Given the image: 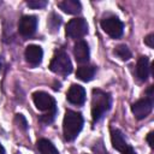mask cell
<instances>
[{"label": "cell", "mask_w": 154, "mask_h": 154, "mask_svg": "<svg viewBox=\"0 0 154 154\" xmlns=\"http://www.w3.org/2000/svg\"><path fill=\"white\" fill-rule=\"evenodd\" d=\"M66 97L72 105H82L85 101V90L78 84H72L67 90Z\"/></svg>", "instance_id": "obj_10"}, {"label": "cell", "mask_w": 154, "mask_h": 154, "mask_svg": "<svg viewBox=\"0 0 154 154\" xmlns=\"http://www.w3.org/2000/svg\"><path fill=\"white\" fill-rule=\"evenodd\" d=\"M144 43H146L147 46H149L150 48H153V47H154V35H153V34H149V35L144 38Z\"/></svg>", "instance_id": "obj_22"}, {"label": "cell", "mask_w": 154, "mask_h": 154, "mask_svg": "<svg viewBox=\"0 0 154 154\" xmlns=\"http://www.w3.org/2000/svg\"><path fill=\"white\" fill-rule=\"evenodd\" d=\"M0 154H5V148L2 147V144H0Z\"/></svg>", "instance_id": "obj_25"}, {"label": "cell", "mask_w": 154, "mask_h": 154, "mask_svg": "<svg viewBox=\"0 0 154 154\" xmlns=\"http://www.w3.org/2000/svg\"><path fill=\"white\" fill-rule=\"evenodd\" d=\"M32 100L38 111L42 112H49L55 109V101L53 96H51L48 93L45 91H35L32 94Z\"/></svg>", "instance_id": "obj_6"}, {"label": "cell", "mask_w": 154, "mask_h": 154, "mask_svg": "<svg viewBox=\"0 0 154 154\" xmlns=\"http://www.w3.org/2000/svg\"><path fill=\"white\" fill-rule=\"evenodd\" d=\"M55 113H57V109L49 111L47 114L41 116L40 120H41L42 123H45V124H49V123H52V122H53V119H54V117H55Z\"/></svg>", "instance_id": "obj_21"}, {"label": "cell", "mask_w": 154, "mask_h": 154, "mask_svg": "<svg viewBox=\"0 0 154 154\" xmlns=\"http://www.w3.org/2000/svg\"><path fill=\"white\" fill-rule=\"evenodd\" d=\"M123 154H136V153H135V150H134L131 147H128V148L123 152Z\"/></svg>", "instance_id": "obj_24"}, {"label": "cell", "mask_w": 154, "mask_h": 154, "mask_svg": "<svg viewBox=\"0 0 154 154\" xmlns=\"http://www.w3.org/2000/svg\"><path fill=\"white\" fill-rule=\"evenodd\" d=\"M101 28L112 38H118L123 34V23L117 17H107L101 20Z\"/></svg>", "instance_id": "obj_5"}, {"label": "cell", "mask_w": 154, "mask_h": 154, "mask_svg": "<svg viewBox=\"0 0 154 154\" xmlns=\"http://www.w3.org/2000/svg\"><path fill=\"white\" fill-rule=\"evenodd\" d=\"M59 8L69 14H77L82 11V5L77 0H64L58 4Z\"/></svg>", "instance_id": "obj_13"}, {"label": "cell", "mask_w": 154, "mask_h": 154, "mask_svg": "<svg viewBox=\"0 0 154 154\" xmlns=\"http://www.w3.org/2000/svg\"><path fill=\"white\" fill-rule=\"evenodd\" d=\"M153 109V101L152 99L149 97H146V99H141L138 101H136L132 107H131V111L134 113V116L137 118V119H143L146 118Z\"/></svg>", "instance_id": "obj_8"}, {"label": "cell", "mask_w": 154, "mask_h": 154, "mask_svg": "<svg viewBox=\"0 0 154 154\" xmlns=\"http://www.w3.org/2000/svg\"><path fill=\"white\" fill-rule=\"evenodd\" d=\"M83 128V117L79 112L66 111L63 120V132L67 141H72L77 137Z\"/></svg>", "instance_id": "obj_1"}, {"label": "cell", "mask_w": 154, "mask_h": 154, "mask_svg": "<svg viewBox=\"0 0 154 154\" xmlns=\"http://www.w3.org/2000/svg\"><path fill=\"white\" fill-rule=\"evenodd\" d=\"M111 142L114 149H117L118 152H124L129 146L123 136V134L118 130V129H112L111 130Z\"/></svg>", "instance_id": "obj_12"}, {"label": "cell", "mask_w": 154, "mask_h": 154, "mask_svg": "<svg viewBox=\"0 0 154 154\" xmlns=\"http://www.w3.org/2000/svg\"><path fill=\"white\" fill-rule=\"evenodd\" d=\"M152 137H153V134H152V132H149V134L147 135V142H148V144H149L150 147H153V141H152Z\"/></svg>", "instance_id": "obj_23"}, {"label": "cell", "mask_w": 154, "mask_h": 154, "mask_svg": "<svg viewBox=\"0 0 154 154\" xmlns=\"http://www.w3.org/2000/svg\"><path fill=\"white\" fill-rule=\"evenodd\" d=\"M73 54H75L77 63H79V64L87 63L89 60V47H88L87 42L83 40L77 41L73 47Z\"/></svg>", "instance_id": "obj_11"}, {"label": "cell", "mask_w": 154, "mask_h": 154, "mask_svg": "<svg viewBox=\"0 0 154 154\" xmlns=\"http://www.w3.org/2000/svg\"><path fill=\"white\" fill-rule=\"evenodd\" d=\"M14 122H16V124H17V126L19 129H22V130H26L28 129V123H26L25 118L22 114H16Z\"/></svg>", "instance_id": "obj_20"}, {"label": "cell", "mask_w": 154, "mask_h": 154, "mask_svg": "<svg viewBox=\"0 0 154 154\" xmlns=\"http://www.w3.org/2000/svg\"><path fill=\"white\" fill-rule=\"evenodd\" d=\"M94 75H95V67L94 66H81V67H78L77 69V71H76V76H77V78H79L81 81H83V82H89V81H91L93 79V77H94Z\"/></svg>", "instance_id": "obj_16"}, {"label": "cell", "mask_w": 154, "mask_h": 154, "mask_svg": "<svg viewBox=\"0 0 154 154\" xmlns=\"http://www.w3.org/2000/svg\"><path fill=\"white\" fill-rule=\"evenodd\" d=\"M49 69L54 73L67 76L72 71V64H71L69 55L64 51H59L54 54V57L49 64Z\"/></svg>", "instance_id": "obj_3"}, {"label": "cell", "mask_w": 154, "mask_h": 154, "mask_svg": "<svg viewBox=\"0 0 154 154\" xmlns=\"http://www.w3.org/2000/svg\"><path fill=\"white\" fill-rule=\"evenodd\" d=\"M36 144H37V149H38V152L41 154H59V152L55 148V146L51 141H48L46 138L38 140Z\"/></svg>", "instance_id": "obj_15"}, {"label": "cell", "mask_w": 154, "mask_h": 154, "mask_svg": "<svg viewBox=\"0 0 154 154\" xmlns=\"http://www.w3.org/2000/svg\"><path fill=\"white\" fill-rule=\"evenodd\" d=\"M88 32V24L83 18H73L66 25V35L71 38H81Z\"/></svg>", "instance_id": "obj_4"}, {"label": "cell", "mask_w": 154, "mask_h": 154, "mask_svg": "<svg viewBox=\"0 0 154 154\" xmlns=\"http://www.w3.org/2000/svg\"><path fill=\"white\" fill-rule=\"evenodd\" d=\"M37 26V19L35 16H23L18 24L19 34L23 37H30L35 34Z\"/></svg>", "instance_id": "obj_7"}, {"label": "cell", "mask_w": 154, "mask_h": 154, "mask_svg": "<svg viewBox=\"0 0 154 154\" xmlns=\"http://www.w3.org/2000/svg\"><path fill=\"white\" fill-rule=\"evenodd\" d=\"M111 107V96L109 94L100 90H93V99H91V117L94 122L100 120V118Z\"/></svg>", "instance_id": "obj_2"}, {"label": "cell", "mask_w": 154, "mask_h": 154, "mask_svg": "<svg viewBox=\"0 0 154 154\" xmlns=\"http://www.w3.org/2000/svg\"><path fill=\"white\" fill-rule=\"evenodd\" d=\"M60 24H61V18L58 14L52 13L51 17H49V19H48V26H49V29L52 31H55V30H58V28L60 26Z\"/></svg>", "instance_id": "obj_18"}, {"label": "cell", "mask_w": 154, "mask_h": 154, "mask_svg": "<svg viewBox=\"0 0 154 154\" xmlns=\"http://www.w3.org/2000/svg\"><path fill=\"white\" fill-rule=\"evenodd\" d=\"M0 70H1V58H0Z\"/></svg>", "instance_id": "obj_26"}, {"label": "cell", "mask_w": 154, "mask_h": 154, "mask_svg": "<svg viewBox=\"0 0 154 154\" xmlns=\"http://www.w3.org/2000/svg\"><path fill=\"white\" fill-rule=\"evenodd\" d=\"M114 54H116L118 58H120L122 60H129V59L131 58V52H130V49H129L125 45H119V46H117L116 49H114Z\"/></svg>", "instance_id": "obj_17"}, {"label": "cell", "mask_w": 154, "mask_h": 154, "mask_svg": "<svg viewBox=\"0 0 154 154\" xmlns=\"http://www.w3.org/2000/svg\"><path fill=\"white\" fill-rule=\"evenodd\" d=\"M25 60L32 65V66H37L41 61H42V58H43V51L40 46H36V45H29L26 48H25Z\"/></svg>", "instance_id": "obj_9"}, {"label": "cell", "mask_w": 154, "mask_h": 154, "mask_svg": "<svg viewBox=\"0 0 154 154\" xmlns=\"http://www.w3.org/2000/svg\"><path fill=\"white\" fill-rule=\"evenodd\" d=\"M26 5L30 8H42L47 5V1L46 0H29L26 1Z\"/></svg>", "instance_id": "obj_19"}, {"label": "cell", "mask_w": 154, "mask_h": 154, "mask_svg": "<svg viewBox=\"0 0 154 154\" xmlns=\"http://www.w3.org/2000/svg\"><path fill=\"white\" fill-rule=\"evenodd\" d=\"M136 73H137V77L141 81H146L148 78V75H149V60H148L147 57H141L137 60Z\"/></svg>", "instance_id": "obj_14"}]
</instances>
